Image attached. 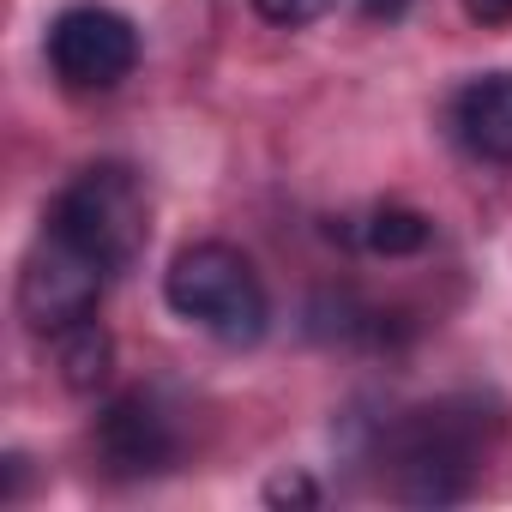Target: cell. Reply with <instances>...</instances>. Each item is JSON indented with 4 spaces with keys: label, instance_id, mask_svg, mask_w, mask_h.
<instances>
[{
    "label": "cell",
    "instance_id": "6da1fadb",
    "mask_svg": "<svg viewBox=\"0 0 512 512\" xmlns=\"http://www.w3.org/2000/svg\"><path fill=\"white\" fill-rule=\"evenodd\" d=\"M488 434H494V416L482 404H470V398L404 410L380 434V464H386L392 500H404V506H452V500H464L476 488Z\"/></svg>",
    "mask_w": 512,
    "mask_h": 512
},
{
    "label": "cell",
    "instance_id": "7a4b0ae2",
    "mask_svg": "<svg viewBox=\"0 0 512 512\" xmlns=\"http://www.w3.org/2000/svg\"><path fill=\"white\" fill-rule=\"evenodd\" d=\"M163 302L187 326H199V332H211L217 344H235V350L241 344H260L266 320H272L260 272H253V260H247L241 247H229V241H193V247H181L175 260H169V272H163Z\"/></svg>",
    "mask_w": 512,
    "mask_h": 512
},
{
    "label": "cell",
    "instance_id": "3957f363",
    "mask_svg": "<svg viewBox=\"0 0 512 512\" xmlns=\"http://www.w3.org/2000/svg\"><path fill=\"white\" fill-rule=\"evenodd\" d=\"M43 223L61 229L67 241H79L91 260L109 266V278H115V272H127L139 260L145 241H151V199H145V181L127 163H91L55 193Z\"/></svg>",
    "mask_w": 512,
    "mask_h": 512
},
{
    "label": "cell",
    "instance_id": "277c9868",
    "mask_svg": "<svg viewBox=\"0 0 512 512\" xmlns=\"http://www.w3.org/2000/svg\"><path fill=\"white\" fill-rule=\"evenodd\" d=\"M49 73L73 91V97H109L133 79L139 67V31L127 13L79 0L49 25Z\"/></svg>",
    "mask_w": 512,
    "mask_h": 512
},
{
    "label": "cell",
    "instance_id": "5b68a950",
    "mask_svg": "<svg viewBox=\"0 0 512 512\" xmlns=\"http://www.w3.org/2000/svg\"><path fill=\"white\" fill-rule=\"evenodd\" d=\"M103 284H109V266H97L79 241H67L61 229L43 223L37 247L25 253V272H19V314L31 332L55 338L79 320H97Z\"/></svg>",
    "mask_w": 512,
    "mask_h": 512
},
{
    "label": "cell",
    "instance_id": "8992f818",
    "mask_svg": "<svg viewBox=\"0 0 512 512\" xmlns=\"http://www.w3.org/2000/svg\"><path fill=\"white\" fill-rule=\"evenodd\" d=\"M97 458H103V470L109 476H127V482H139V476H163L175 458H181V428H175V416L163 410V398L157 392H121L103 416H97Z\"/></svg>",
    "mask_w": 512,
    "mask_h": 512
},
{
    "label": "cell",
    "instance_id": "52a82bcc",
    "mask_svg": "<svg viewBox=\"0 0 512 512\" xmlns=\"http://www.w3.org/2000/svg\"><path fill=\"white\" fill-rule=\"evenodd\" d=\"M452 133L476 163L512 169V73H482L452 97Z\"/></svg>",
    "mask_w": 512,
    "mask_h": 512
},
{
    "label": "cell",
    "instance_id": "ba28073f",
    "mask_svg": "<svg viewBox=\"0 0 512 512\" xmlns=\"http://www.w3.org/2000/svg\"><path fill=\"white\" fill-rule=\"evenodd\" d=\"M55 362H61V380L73 392H97L109 380V362H115V344L97 320H79L67 332H55Z\"/></svg>",
    "mask_w": 512,
    "mask_h": 512
},
{
    "label": "cell",
    "instance_id": "9c48e42d",
    "mask_svg": "<svg viewBox=\"0 0 512 512\" xmlns=\"http://www.w3.org/2000/svg\"><path fill=\"white\" fill-rule=\"evenodd\" d=\"M428 217L422 211H404V205H380L368 223H362V247L368 253H386V260H404V253H422L428 247Z\"/></svg>",
    "mask_w": 512,
    "mask_h": 512
},
{
    "label": "cell",
    "instance_id": "30bf717a",
    "mask_svg": "<svg viewBox=\"0 0 512 512\" xmlns=\"http://www.w3.org/2000/svg\"><path fill=\"white\" fill-rule=\"evenodd\" d=\"M332 7H338V0H253V13H260L266 25H278V31H302V25H320Z\"/></svg>",
    "mask_w": 512,
    "mask_h": 512
},
{
    "label": "cell",
    "instance_id": "8fae6325",
    "mask_svg": "<svg viewBox=\"0 0 512 512\" xmlns=\"http://www.w3.org/2000/svg\"><path fill=\"white\" fill-rule=\"evenodd\" d=\"M266 500H272V506H284V500L314 506V500H320V488H314L308 476H278V482H266Z\"/></svg>",
    "mask_w": 512,
    "mask_h": 512
},
{
    "label": "cell",
    "instance_id": "7c38bea8",
    "mask_svg": "<svg viewBox=\"0 0 512 512\" xmlns=\"http://www.w3.org/2000/svg\"><path fill=\"white\" fill-rule=\"evenodd\" d=\"M464 13L482 31H500V25H512V0H464Z\"/></svg>",
    "mask_w": 512,
    "mask_h": 512
},
{
    "label": "cell",
    "instance_id": "4fadbf2b",
    "mask_svg": "<svg viewBox=\"0 0 512 512\" xmlns=\"http://www.w3.org/2000/svg\"><path fill=\"white\" fill-rule=\"evenodd\" d=\"M404 7H410V0H362V13H368V19H398Z\"/></svg>",
    "mask_w": 512,
    "mask_h": 512
}]
</instances>
